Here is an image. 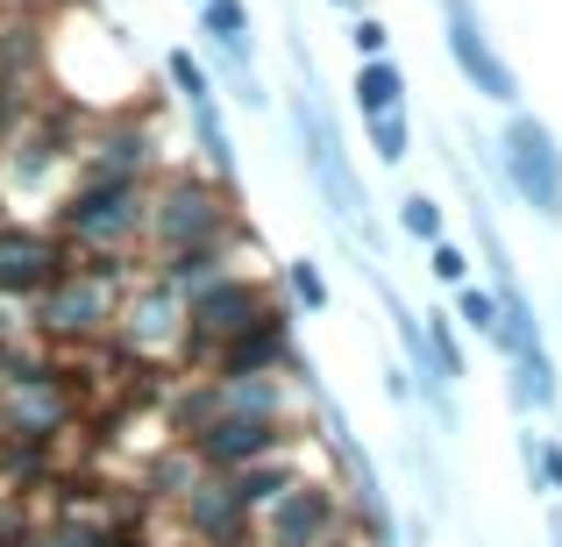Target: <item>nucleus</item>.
Returning a JSON list of instances; mask_svg holds the SVG:
<instances>
[{
	"instance_id": "nucleus-1",
	"label": "nucleus",
	"mask_w": 562,
	"mask_h": 547,
	"mask_svg": "<svg viewBox=\"0 0 562 547\" xmlns=\"http://www.w3.org/2000/svg\"><path fill=\"white\" fill-rule=\"evenodd\" d=\"M285 122H292V150H300V171L314 179L321 220H328L335 235H349L363 257H371V249H384V220L371 214V185H363L357 157H349L342 122H335L328 93H321V86H292V93H285Z\"/></svg>"
},
{
	"instance_id": "nucleus-2",
	"label": "nucleus",
	"mask_w": 562,
	"mask_h": 547,
	"mask_svg": "<svg viewBox=\"0 0 562 547\" xmlns=\"http://www.w3.org/2000/svg\"><path fill=\"white\" fill-rule=\"evenodd\" d=\"M214 242L257 249V235H249V220H243V192L214 185L200 164H165L150 179V206H143V257L165 263V257L214 249Z\"/></svg>"
},
{
	"instance_id": "nucleus-3",
	"label": "nucleus",
	"mask_w": 562,
	"mask_h": 547,
	"mask_svg": "<svg viewBox=\"0 0 562 547\" xmlns=\"http://www.w3.org/2000/svg\"><path fill=\"white\" fill-rule=\"evenodd\" d=\"M86 128H93V107L50 93L29 107V122L0 143V192L8 206H50L65 179L79 171V150H86Z\"/></svg>"
},
{
	"instance_id": "nucleus-4",
	"label": "nucleus",
	"mask_w": 562,
	"mask_h": 547,
	"mask_svg": "<svg viewBox=\"0 0 562 547\" xmlns=\"http://www.w3.org/2000/svg\"><path fill=\"white\" fill-rule=\"evenodd\" d=\"M136 263L143 257H71V271L43 299H29V334L36 342H108L122 292L136 285Z\"/></svg>"
},
{
	"instance_id": "nucleus-5",
	"label": "nucleus",
	"mask_w": 562,
	"mask_h": 547,
	"mask_svg": "<svg viewBox=\"0 0 562 547\" xmlns=\"http://www.w3.org/2000/svg\"><path fill=\"white\" fill-rule=\"evenodd\" d=\"M143 206H150V185L71 179L43 220L71 257H143Z\"/></svg>"
},
{
	"instance_id": "nucleus-6",
	"label": "nucleus",
	"mask_w": 562,
	"mask_h": 547,
	"mask_svg": "<svg viewBox=\"0 0 562 547\" xmlns=\"http://www.w3.org/2000/svg\"><path fill=\"white\" fill-rule=\"evenodd\" d=\"M492 185H506L541 228H562V143L535 107H506L492 128Z\"/></svg>"
},
{
	"instance_id": "nucleus-7",
	"label": "nucleus",
	"mask_w": 562,
	"mask_h": 547,
	"mask_svg": "<svg viewBox=\"0 0 562 547\" xmlns=\"http://www.w3.org/2000/svg\"><path fill=\"white\" fill-rule=\"evenodd\" d=\"M278 306V277H263V271H221L214 285H200L186 299V342H179V356L186 363H206L221 342H235L243 328H257L263 314Z\"/></svg>"
},
{
	"instance_id": "nucleus-8",
	"label": "nucleus",
	"mask_w": 562,
	"mask_h": 547,
	"mask_svg": "<svg viewBox=\"0 0 562 547\" xmlns=\"http://www.w3.org/2000/svg\"><path fill=\"white\" fill-rule=\"evenodd\" d=\"M435 8H441V50H449L456 79H463L484 107H498V114H506V107H527V86H520V71L506 65V50L492 43L477 0H435Z\"/></svg>"
},
{
	"instance_id": "nucleus-9",
	"label": "nucleus",
	"mask_w": 562,
	"mask_h": 547,
	"mask_svg": "<svg viewBox=\"0 0 562 547\" xmlns=\"http://www.w3.org/2000/svg\"><path fill=\"white\" fill-rule=\"evenodd\" d=\"M165 171V136H157L150 107H114L93 114L79 150V179H114V185H150Z\"/></svg>"
},
{
	"instance_id": "nucleus-10",
	"label": "nucleus",
	"mask_w": 562,
	"mask_h": 547,
	"mask_svg": "<svg viewBox=\"0 0 562 547\" xmlns=\"http://www.w3.org/2000/svg\"><path fill=\"white\" fill-rule=\"evenodd\" d=\"M71 271V249L50 235V220H22L8 214L0 220V299L8 306H29Z\"/></svg>"
},
{
	"instance_id": "nucleus-11",
	"label": "nucleus",
	"mask_w": 562,
	"mask_h": 547,
	"mask_svg": "<svg viewBox=\"0 0 562 547\" xmlns=\"http://www.w3.org/2000/svg\"><path fill=\"white\" fill-rule=\"evenodd\" d=\"M114 342L128 356H179L186 342V292H171L157 271H143L122 292V314H114Z\"/></svg>"
},
{
	"instance_id": "nucleus-12",
	"label": "nucleus",
	"mask_w": 562,
	"mask_h": 547,
	"mask_svg": "<svg viewBox=\"0 0 562 547\" xmlns=\"http://www.w3.org/2000/svg\"><path fill=\"white\" fill-rule=\"evenodd\" d=\"M285 441H292L285 420H214L206 434H192V455L214 477H235V469L263 463V455H285Z\"/></svg>"
},
{
	"instance_id": "nucleus-13",
	"label": "nucleus",
	"mask_w": 562,
	"mask_h": 547,
	"mask_svg": "<svg viewBox=\"0 0 562 547\" xmlns=\"http://www.w3.org/2000/svg\"><path fill=\"white\" fill-rule=\"evenodd\" d=\"M263 526H271V547H321L335 534V491L328 483H292L263 505Z\"/></svg>"
},
{
	"instance_id": "nucleus-14",
	"label": "nucleus",
	"mask_w": 562,
	"mask_h": 547,
	"mask_svg": "<svg viewBox=\"0 0 562 547\" xmlns=\"http://www.w3.org/2000/svg\"><path fill=\"white\" fill-rule=\"evenodd\" d=\"M186 128H192V164H200L214 185L243 192V150H235L228 107H221V100H206V107H186Z\"/></svg>"
},
{
	"instance_id": "nucleus-15",
	"label": "nucleus",
	"mask_w": 562,
	"mask_h": 547,
	"mask_svg": "<svg viewBox=\"0 0 562 547\" xmlns=\"http://www.w3.org/2000/svg\"><path fill=\"white\" fill-rule=\"evenodd\" d=\"M65 384L50 377V369H36V377L22 384H0V426L8 434H50V426H65Z\"/></svg>"
},
{
	"instance_id": "nucleus-16",
	"label": "nucleus",
	"mask_w": 562,
	"mask_h": 547,
	"mask_svg": "<svg viewBox=\"0 0 562 547\" xmlns=\"http://www.w3.org/2000/svg\"><path fill=\"white\" fill-rule=\"evenodd\" d=\"M506 398L513 412H555L562 406V377L549 349H527V356H506Z\"/></svg>"
},
{
	"instance_id": "nucleus-17",
	"label": "nucleus",
	"mask_w": 562,
	"mask_h": 547,
	"mask_svg": "<svg viewBox=\"0 0 562 547\" xmlns=\"http://www.w3.org/2000/svg\"><path fill=\"white\" fill-rule=\"evenodd\" d=\"M349 93H357L363 122H371V114L406 107V65H398V57H363V65L349 71Z\"/></svg>"
},
{
	"instance_id": "nucleus-18",
	"label": "nucleus",
	"mask_w": 562,
	"mask_h": 547,
	"mask_svg": "<svg viewBox=\"0 0 562 547\" xmlns=\"http://www.w3.org/2000/svg\"><path fill=\"white\" fill-rule=\"evenodd\" d=\"M420 328H427V377H435V384H449V391H456V384L470 377L463 328L449 320V306H427V314H420Z\"/></svg>"
},
{
	"instance_id": "nucleus-19",
	"label": "nucleus",
	"mask_w": 562,
	"mask_h": 547,
	"mask_svg": "<svg viewBox=\"0 0 562 547\" xmlns=\"http://www.w3.org/2000/svg\"><path fill=\"white\" fill-rule=\"evenodd\" d=\"M192 14H200V43L257 57V14H249V0H206V8H192Z\"/></svg>"
},
{
	"instance_id": "nucleus-20",
	"label": "nucleus",
	"mask_w": 562,
	"mask_h": 547,
	"mask_svg": "<svg viewBox=\"0 0 562 547\" xmlns=\"http://www.w3.org/2000/svg\"><path fill=\"white\" fill-rule=\"evenodd\" d=\"M278 292H285V306H292L300 320H314V314H328V306H335V285H328V271H321L314 257L278 263Z\"/></svg>"
},
{
	"instance_id": "nucleus-21",
	"label": "nucleus",
	"mask_w": 562,
	"mask_h": 547,
	"mask_svg": "<svg viewBox=\"0 0 562 547\" xmlns=\"http://www.w3.org/2000/svg\"><path fill=\"white\" fill-rule=\"evenodd\" d=\"M392 220H398V235H406V242H420V249H435L441 235H449V206H441L435 192H398Z\"/></svg>"
},
{
	"instance_id": "nucleus-22",
	"label": "nucleus",
	"mask_w": 562,
	"mask_h": 547,
	"mask_svg": "<svg viewBox=\"0 0 562 547\" xmlns=\"http://www.w3.org/2000/svg\"><path fill=\"white\" fill-rule=\"evenodd\" d=\"M449 320L463 334H477V342H498V299H492V285H477V277L456 285L449 292Z\"/></svg>"
},
{
	"instance_id": "nucleus-23",
	"label": "nucleus",
	"mask_w": 562,
	"mask_h": 547,
	"mask_svg": "<svg viewBox=\"0 0 562 547\" xmlns=\"http://www.w3.org/2000/svg\"><path fill=\"white\" fill-rule=\"evenodd\" d=\"M363 143H371V157L384 171H398L413 157V114L406 107H392V114H371V122H363Z\"/></svg>"
},
{
	"instance_id": "nucleus-24",
	"label": "nucleus",
	"mask_w": 562,
	"mask_h": 547,
	"mask_svg": "<svg viewBox=\"0 0 562 547\" xmlns=\"http://www.w3.org/2000/svg\"><path fill=\"white\" fill-rule=\"evenodd\" d=\"M165 86H171L179 107H206V100H214V79H206L200 50H165Z\"/></svg>"
},
{
	"instance_id": "nucleus-25",
	"label": "nucleus",
	"mask_w": 562,
	"mask_h": 547,
	"mask_svg": "<svg viewBox=\"0 0 562 547\" xmlns=\"http://www.w3.org/2000/svg\"><path fill=\"white\" fill-rule=\"evenodd\" d=\"M520 455H527V477H535L541 498H562V441L555 434H520Z\"/></svg>"
},
{
	"instance_id": "nucleus-26",
	"label": "nucleus",
	"mask_w": 562,
	"mask_h": 547,
	"mask_svg": "<svg viewBox=\"0 0 562 547\" xmlns=\"http://www.w3.org/2000/svg\"><path fill=\"white\" fill-rule=\"evenodd\" d=\"M470 271H477V257H470L456 235H441L435 249H427V277H435L441 292H456V285H470Z\"/></svg>"
},
{
	"instance_id": "nucleus-27",
	"label": "nucleus",
	"mask_w": 562,
	"mask_h": 547,
	"mask_svg": "<svg viewBox=\"0 0 562 547\" xmlns=\"http://www.w3.org/2000/svg\"><path fill=\"white\" fill-rule=\"evenodd\" d=\"M349 50H357V65L363 57H392V22H384V14H349Z\"/></svg>"
},
{
	"instance_id": "nucleus-28",
	"label": "nucleus",
	"mask_w": 562,
	"mask_h": 547,
	"mask_svg": "<svg viewBox=\"0 0 562 547\" xmlns=\"http://www.w3.org/2000/svg\"><path fill=\"white\" fill-rule=\"evenodd\" d=\"M378 384H384V398H392V406H413V391H420V377H413V363H406V356H384Z\"/></svg>"
},
{
	"instance_id": "nucleus-29",
	"label": "nucleus",
	"mask_w": 562,
	"mask_h": 547,
	"mask_svg": "<svg viewBox=\"0 0 562 547\" xmlns=\"http://www.w3.org/2000/svg\"><path fill=\"white\" fill-rule=\"evenodd\" d=\"M0 14H36V22H50L57 0H0Z\"/></svg>"
},
{
	"instance_id": "nucleus-30",
	"label": "nucleus",
	"mask_w": 562,
	"mask_h": 547,
	"mask_svg": "<svg viewBox=\"0 0 562 547\" xmlns=\"http://www.w3.org/2000/svg\"><path fill=\"white\" fill-rule=\"evenodd\" d=\"M549 540L562 547V498H555V505H549Z\"/></svg>"
},
{
	"instance_id": "nucleus-31",
	"label": "nucleus",
	"mask_w": 562,
	"mask_h": 547,
	"mask_svg": "<svg viewBox=\"0 0 562 547\" xmlns=\"http://www.w3.org/2000/svg\"><path fill=\"white\" fill-rule=\"evenodd\" d=\"M328 8H335V14H363V0H328Z\"/></svg>"
},
{
	"instance_id": "nucleus-32",
	"label": "nucleus",
	"mask_w": 562,
	"mask_h": 547,
	"mask_svg": "<svg viewBox=\"0 0 562 547\" xmlns=\"http://www.w3.org/2000/svg\"><path fill=\"white\" fill-rule=\"evenodd\" d=\"M186 8H206V0H186Z\"/></svg>"
}]
</instances>
